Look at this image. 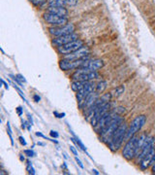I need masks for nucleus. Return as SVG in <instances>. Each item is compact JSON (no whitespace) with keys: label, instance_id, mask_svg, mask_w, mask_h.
Instances as JSON below:
<instances>
[{"label":"nucleus","instance_id":"21","mask_svg":"<svg viewBox=\"0 0 155 175\" xmlns=\"http://www.w3.org/2000/svg\"><path fill=\"white\" fill-rule=\"evenodd\" d=\"M29 1L37 7H42L47 3V0H29Z\"/></svg>","mask_w":155,"mask_h":175},{"label":"nucleus","instance_id":"28","mask_svg":"<svg viewBox=\"0 0 155 175\" xmlns=\"http://www.w3.org/2000/svg\"><path fill=\"white\" fill-rule=\"evenodd\" d=\"M75 160H76V162H78V165H79V166H80L81 168H84V165H82V162H81V160H80V158H78L77 156L75 157Z\"/></svg>","mask_w":155,"mask_h":175},{"label":"nucleus","instance_id":"15","mask_svg":"<svg viewBox=\"0 0 155 175\" xmlns=\"http://www.w3.org/2000/svg\"><path fill=\"white\" fill-rule=\"evenodd\" d=\"M154 155H155V147L149 151V153L143 157L142 158V161L140 162V166H141V169L142 170H146L147 169V167L149 166L153 165V162H154Z\"/></svg>","mask_w":155,"mask_h":175},{"label":"nucleus","instance_id":"16","mask_svg":"<svg viewBox=\"0 0 155 175\" xmlns=\"http://www.w3.org/2000/svg\"><path fill=\"white\" fill-rule=\"evenodd\" d=\"M48 12L60 16V17H67L68 15V10L64 6H49Z\"/></svg>","mask_w":155,"mask_h":175},{"label":"nucleus","instance_id":"7","mask_svg":"<svg viewBox=\"0 0 155 175\" xmlns=\"http://www.w3.org/2000/svg\"><path fill=\"white\" fill-rule=\"evenodd\" d=\"M88 59V58H81V59H67V58H62L59 61V67L63 71H69L73 69H78L82 66V64L85 61Z\"/></svg>","mask_w":155,"mask_h":175},{"label":"nucleus","instance_id":"12","mask_svg":"<svg viewBox=\"0 0 155 175\" xmlns=\"http://www.w3.org/2000/svg\"><path fill=\"white\" fill-rule=\"evenodd\" d=\"M75 40H78V35L74 32V33H70V34H67V35L54 37L52 39V43L55 47H60V46L65 45V44L73 42Z\"/></svg>","mask_w":155,"mask_h":175},{"label":"nucleus","instance_id":"8","mask_svg":"<svg viewBox=\"0 0 155 175\" xmlns=\"http://www.w3.org/2000/svg\"><path fill=\"white\" fill-rule=\"evenodd\" d=\"M93 91H95V84L91 83L90 81V82H87V84L82 88L81 91L77 92V99H78V102H79V107L81 109H82V107H84V103L86 99V97Z\"/></svg>","mask_w":155,"mask_h":175},{"label":"nucleus","instance_id":"26","mask_svg":"<svg viewBox=\"0 0 155 175\" xmlns=\"http://www.w3.org/2000/svg\"><path fill=\"white\" fill-rule=\"evenodd\" d=\"M24 154L27 156V157H29V158H32V157H34L36 154H35V152L33 151V150H25L24 151Z\"/></svg>","mask_w":155,"mask_h":175},{"label":"nucleus","instance_id":"23","mask_svg":"<svg viewBox=\"0 0 155 175\" xmlns=\"http://www.w3.org/2000/svg\"><path fill=\"white\" fill-rule=\"evenodd\" d=\"M7 131H8V134H9L10 140H11V144L14 145V140H13V137H12V128H11V125H10L9 123L7 124Z\"/></svg>","mask_w":155,"mask_h":175},{"label":"nucleus","instance_id":"37","mask_svg":"<svg viewBox=\"0 0 155 175\" xmlns=\"http://www.w3.org/2000/svg\"><path fill=\"white\" fill-rule=\"evenodd\" d=\"M92 172H93V173H95V174H97V175H98V174H100V173H99V172L96 170V169H92Z\"/></svg>","mask_w":155,"mask_h":175},{"label":"nucleus","instance_id":"9","mask_svg":"<svg viewBox=\"0 0 155 175\" xmlns=\"http://www.w3.org/2000/svg\"><path fill=\"white\" fill-rule=\"evenodd\" d=\"M49 33L53 35L54 37L67 35L70 33H74L75 31V25L73 24H67L62 26H52L49 28Z\"/></svg>","mask_w":155,"mask_h":175},{"label":"nucleus","instance_id":"18","mask_svg":"<svg viewBox=\"0 0 155 175\" xmlns=\"http://www.w3.org/2000/svg\"><path fill=\"white\" fill-rule=\"evenodd\" d=\"M107 89V82L106 81H100L95 85V91L97 94H102V92Z\"/></svg>","mask_w":155,"mask_h":175},{"label":"nucleus","instance_id":"10","mask_svg":"<svg viewBox=\"0 0 155 175\" xmlns=\"http://www.w3.org/2000/svg\"><path fill=\"white\" fill-rule=\"evenodd\" d=\"M81 47H84V42L80 39H78L73 42H70L68 44H65L63 46L57 47V52L60 54H64V56H66V54H69L77 50H79V49Z\"/></svg>","mask_w":155,"mask_h":175},{"label":"nucleus","instance_id":"36","mask_svg":"<svg viewBox=\"0 0 155 175\" xmlns=\"http://www.w3.org/2000/svg\"><path fill=\"white\" fill-rule=\"evenodd\" d=\"M152 172L155 173V162H153V166H152Z\"/></svg>","mask_w":155,"mask_h":175},{"label":"nucleus","instance_id":"24","mask_svg":"<svg viewBox=\"0 0 155 175\" xmlns=\"http://www.w3.org/2000/svg\"><path fill=\"white\" fill-rule=\"evenodd\" d=\"M113 113L117 114V115H122L123 113H125V108L124 107H117V108H115V110L113 111Z\"/></svg>","mask_w":155,"mask_h":175},{"label":"nucleus","instance_id":"2","mask_svg":"<svg viewBox=\"0 0 155 175\" xmlns=\"http://www.w3.org/2000/svg\"><path fill=\"white\" fill-rule=\"evenodd\" d=\"M122 123H124V119L122 117H120V115L114 114L112 122L109 124L107 128L101 133V137H102L103 141L107 142L109 144V142L110 141V139H112L114 133L115 132V130L119 128V125Z\"/></svg>","mask_w":155,"mask_h":175},{"label":"nucleus","instance_id":"3","mask_svg":"<svg viewBox=\"0 0 155 175\" xmlns=\"http://www.w3.org/2000/svg\"><path fill=\"white\" fill-rule=\"evenodd\" d=\"M146 122V117L145 116V115H140V116H137L131 122L128 129H127L125 140H129L131 137L135 136L137 134V132H139V131L142 128V127L145 125Z\"/></svg>","mask_w":155,"mask_h":175},{"label":"nucleus","instance_id":"32","mask_svg":"<svg viewBox=\"0 0 155 175\" xmlns=\"http://www.w3.org/2000/svg\"><path fill=\"white\" fill-rule=\"evenodd\" d=\"M53 114L55 115V116H56L57 118H63L64 116H65V113H62V114H59L58 112H56V111H55V112H53Z\"/></svg>","mask_w":155,"mask_h":175},{"label":"nucleus","instance_id":"30","mask_svg":"<svg viewBox=\"0 0 155 175\" xmlns=\"http://www.w3.org/2000/svg\"><path fill=\"white\" fill-rule=\"evenodd\" d=\"M19 140H20V144H21V145L26 146V141H25V139L23 137V136H20V137H19Z\"/></svg>","mask_w":155,"mask_h":175},{"label":"nucleus","instance_id":"13","mask_svg":"<svg viewBox=\"0 0 155 175\" xmlns=\"http://www.w3.org/2000/svg\"><path fill=\"white\" fill-rule=\"evenodd\" d=\"M90 54V50L88 47H81L79 50H77L73 53H71L69 54H66L64 58L67 59H81V58H88V56Z\"/></svg>","mask_w":155,"mask_h":175},{"label":"nucleus","instance_id":"6","mask_svg":"<svg viewBox=\"0 0 155 175\" xmlns=\"http://www.w3.org/2000/svg\"><path fill=\"white\" fill-rule=\"evenodd\" d=\"M99 99H100V103H99L98 106L96 107L95 111H94L92 117H91L92 127H96L99 123V121H100L101 117L104 114L109 112V109H110V103L109 102H104L101 98H99Z\"/></svg>","mask_w":155,"mask_h":175},{"label":"nucleus","instance_id":"1","mask_svg":"<svg viewBox=\"0 0 155 175\" xmlns=\"http://www.w3.org/2000/svg\"><path fill=\"white\" fill-rule=\"evenodd\" d=\"M127 129H128V127H127V125L124 123H122L119 128L115 130V132L114 133L112 139L109 142V147L110 148L112 151H117L121 145H122L123 141L125 140V137H126V133H127Z\"/></svg>","mask_w":155,"mask_h":175},{"label":"nucleus","instance_id":"34","mask_svg":"<svg viewBox=\"0 0 155 175\" xmlns=\"http://www.w3.org/2000/svg\"><path fill=\"white\" fill-rule=\"evenodd\" d=\"M33 98H34L35 102H39V101H40V99H41V98H40V96H39V95H34V97H33Z\"/></svg>","mask_w":155,"mask_h":175},{"label":"nucleus","instance_id":"27","mask_svg":"<svg viewBox=\"0 0 155 175\" xmlns=\"http://www.w3.org/2000/svg\"><path fill=\"white\" fill-rule=\"evenodd\" d=\"M16 78H18V80L20 82V83L21 84H23V83H25V82H26V80H25V78L23 77V75H20V74H19V75H16Z\"/></svg>","mask_w":155,"mask_h":175},{"label":"nucleus","instance_id":"20","mask_svg":"<svg viewBox=\"0 0 155 175\" xmlns=\"http://www.w3.org/2000/svg\"><path fill=\"white\" fill-rule=\"evenodd\" d=\"M66 0H49V6H64Z\"/></svg>","mask_w":155,"mask_h":175},{"label":"nucleus","instance_id":"38","mask_svg":"<svg viewBox=\"0 0 155 175\" xmlns=\"http://www.w3.org/2000/svg\"><path fill=\"white\" fill-rule=\"evenodd\" d=\"M154 161H155V155H154Z\"/></svg>","mask_w":155,"mask_h":175},{"label":"nucleus","instance_id":"33","mask_svg":"<svg viewBox=\"0 0 155 175\" xmlns=\"http://www.w3.org/2000/svg\"><path fill=\"white\" fill-rule=\"evenodd\" d=\"M16 111H18L19 116H21V114H23V109H21V107H18V108H16Z\"/></svg>","mask_w":155,"mask_h":175},{"label":"nucleus","instance_id":"25","mask_svg":"<svg viewBox=\"0 0 155 175\" xmlns=\"http://www.w3.org/2000/svg\"><path fill=\"white\" fill-rule=\"evenodd\" d=\"M78 3V0H66V4L70 7H74L76 6Z\"/></svg>","mask_w":155,"mask_h":175},{"label":"nucleus","instance_id":"11","mask_svg":"<svg viewBox=\"0 0 155 175\" xmlns=\"http://www.w3.org/2000/svg\"><path fill=\"white\" fill-rule=\"evenodd\" d=\"M44 20H45L48 24H52L53 26H62L69 24L68 19L66 17H60V16H57L49 12L44 14Z\"/></svg>","mask_w":155,"mask_h":175},{"label":"nucleus","instance_id":"31","mask_svg":"<svg viewBox=\"0 0 155 175\" xmlns=\"http://www.w3.org/2000/svg\"><path fill=\"white\" fill-rule=\"evenodd\" d=\"M70 150L72 151V153H73L75 156H78V151L76 150V148L74 146H70Z\"/></svg>","mask_w":155,"mask_h":175},{"label":"nucleus","instance_id":"22","mask_svg":"<svg viewBox=\"0 0 155 175\" xmlns=\"http://www.w3.org/2000/svg\"><path fill=\"white\" fill-rule=\"evenodd\" d=\"M26 169H27V171H28L29 174H32V175L35 174V169L33 168V166H32V165H31V162H30L29 161L27 162V167H26Z\"/></svg>","mask_w":155,"mask_h":175},{"label":"nucleus","instance_id":"5","mask_svg":"<svg viewBox=\"0 0 155 175\" xmlns=\"http://www.w3.org/2000/svg\"><path fill=\"white\" fill-rule=\"evenodd\" d=\"M138 141H139V136H133L129 140H127V143L125 144L122 151V156L127 161H131L137 157Z\"/></svg>","mask_w":155,"mask_h":175},{"label":"nucleus","instance_id":"4","mask_svg":"<svg viewBox=\"0 0 155 175\" xmlns=\"http://www.w3.org/2000/svg\"><path fill=\"white\" fill-rule=\"evenodd\" d=\"M99 77V74L96 71H91L86 68H78L77 71L72 74L71 79L73 81H85L90 82Z\"/></svg>","mask_w":155,"mask_h":175},{"label":"nucleus","instance_id":"19","mask_svg":"<svg viewBox=\"0 0 155 175\" xmlns=\"http://www.w3.org/2000/svg\"><path fill=\"white\" fill-rule=\"evenodd\" d=\"M125 91V88L124 86H119V87H116L115 89L112 91V95L114 96V97H118L120 96L121 95L123 94Z\"/></svg>","mask_w":155,"mask_h":175},{"label":"nucleus","instance_id":"35","mask_svg":"<svg viewBox=\"0 0 155 175\" xmlns=\"http://www.w3.org/2000/svg\"><path fill=\"white\" fill-rule=\"evenodd\" d=\"M1 82H2V84H4V85H5V88H6V89L8 90V89H9V86H8V84H6V82H5L3 79L1 80Z\"/></svg>","mask_w":155,"mask_h":175},{"label":"nucleus","instance_id":"17","mask_svg":"<svg viewBox=\"0 0 155 175\" xmlns=\"http://www.w3.org/2000/svg\"><path fill=\"white\" fill-rule=\"evenodd\" d=\"M86 84H87V82H85V81H73L71 84V89L74 91L78 92L79 91H81Z\"/></svg>","mask_w":155,"mask_h":175},{"label":"nucleus","instance_id":"29","mask_svg":"<svg viewBox=\"0 0 155 175\" xmlns=\"http://www.w3.org/2000/svg\"><path fill=\"white\" fill-rule=\"evenodd\" d=\"M49 134H51V136H52V137H54V138H57L58 136H59V134L56 132V131H54V130H51Z\"/></svg>","mask_w":155,"mask_h":175},{"label":"nucleus","instance_id":"14","mask_svg":"<svg viewBox=\"0 0 155 175\" xmlns=\"http://www.w3.org/2000/svg\"><path fill=\"white\" fill-rule=\"evenodd\" d=\"M104 66V61L102 59L99 58H94V59H86L85 63L82 64V66L81 68H86L89 69L91 71H97L98 69H100Z\"/></svg>","mask_w":155,"mask_h":175}]
</instances>
